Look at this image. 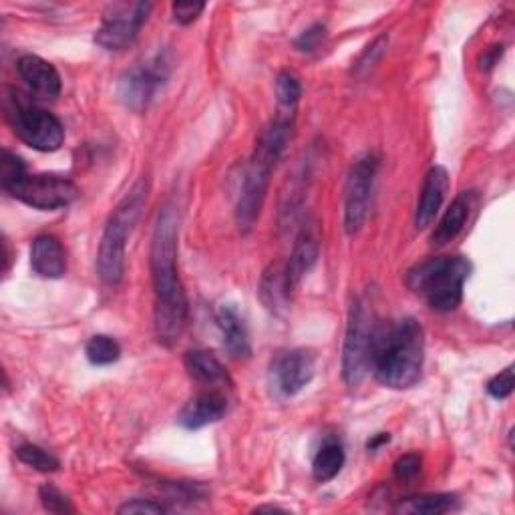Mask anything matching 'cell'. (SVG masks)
Returning a JSON list of instances; mask_svg holds the SVG:
<instances>
[{
    "instance_id": "6da1fadb",
    "label": "cell",
    "mask_w": 515,
    "mask_h": 515,
    "mask_svg": "<svg viewBox=\"0 0 515 515\" xmlns=\"http://www.w3.org/2000/svg\"><path fill=\"white\" fill-rule=\"evenodd\" d=\"M178 210L165 204L157 214L151 236V282L155 294L153 328L159 345L171 349L188 322V296L178 272Z\"/></svg>"
},
{
    "instance_id": "7a4b0ae2",
    "label": "cell",
    "mask_w": 515,
    "mask_h": 515,
    "mask_svg": "<svg viewBox=\"0 0 515 515\" xmlns=\"http://www.w3.org/2000/svg\"><path fill=\"white\" fill-rule=\"evenodd\" d=\"M425 361V334L417 318L405 316L377 326L369 371L389 389H411L419 383Z\"/></svg>"
},
{
    "instance_id": "3957f363",
    "label": "cell",
    "mask_w": 515,
    "mask_h": 515,
    "mask_svg": "<svg viewBox=\"0 0 515 515\" xmlns=\"http://www.w3.org/2000/svg\"><path fill=\"white\" fill-rule=\"evenodd\" d=\"M292 133H294L292 115H280L258 137L254 155L246 167V174L240 188V198L236 204V222L244 234L254 228L262 212L268 186H270V176L278 159L282 157L286 145L290 143Z\"/></svg>"
},
{
    "instance_id": "277c9868",
    "label": "cell",
    "mask_w": 515,
    "mask_h": 515,
    "mask_svg": "<svg viewBox=\"0 0 515 515\" xmlns=\"http://www.w3.org/2000/svg\"><path fill=\"white\" fill-rule=\"evenodd\" d=\"M471 262L463 256L429 258L407 274V286L433 310L451 312L463 300V286L471 276Z\"/></svg>"
},
{
    "instance_id": "5b68a950",
    "label": "cell",
    "mask_w": 515,
    "mask_h": 515,
    "mask_svg": "<svg viewBox=\"0 0 515 515\" xmlns=\"http://www.w3.org/2000/svg\"><path fill=\"white\" fill-rule=\"evenodd\" d=\"M145 202H147V182L139 180L117 204V208L109 216V222L103 230L99 252H97V272L103 284L111 288L119 286L123 280L127 240L141 216Z\"/></svg>"
},
{
    "instance_id": "8992f818",
    "label": "cell",
    "mask_w": 515,
    "mask_h": 515,
    "mask_svg": "<svg viewBox=\"0 0 515 515\" xmlns=\"http://www.w3.org/2000/svg\"><path fill=\"white\" fill-rule=\"evenodd\" d=\"M7 117L15 133L33 149L53 153L65 141L63 123L43 107L29 101L23 93L11 91L7 101Z\"/></svg>"
},
{
    "instance_id": "52a82bcc",
    "label": "cell",
    "mask_w": 515,
    "mask_h": 515,
    "mask_svg": "<svg viewBox=\"0 0 515 515\" xmlns=\"http://www.w3.org/2000/svg\"><path fill=\"white\" fill-rule=\"evenodd\" d=\"M375 316L367 298H357L349 312V324L342 345V379L349 387H359L369 373L371 347L375 336Z\"/></svg>"
},
{
    "instance_id": "ba28073f",
    "label": "cell",
    "mask_w": 515,
    "mask_h": 515,
    "mask_svg": "<svg viewBox=\"0 0 515 515\" xmlns=\"http://www.w3.org/2000/svg\"><path fill=\"white\" fill-rule=\"evenodd\" d=\"M3 190L35 210H61L79 198V190L71 180L53 174L31 176L27 171Z\"/></svg>"
},
{
    "instance_id": "9c48e42d",
    "label": "cell",
    "mask_w": 515,
    "mask_h": 515,
    "mask_svg": "<svg viewBox=\"0 0 515 515\" xmlns=\"http://www.w3.org/2000/svg\"><path fill=\"white\" fill-rule=\"evenodd\" d=\"M169 73L171 63L165 53H157L149 61L135 65L119 79V101L135 113L147 111L157 93L161 91V87L165 85V81L169 79Z\"/></svg>"
},
{
    "instance_id": "30bf717a",
    "label": "cell",
    "mask_w": 515,
    "mask_h": 515,
    "mask_svg": "<svg viewBox=\"0 0 515 515\" xmlns=\"http://www.w3.org/2000/svg\"><path fill=\"white\" fill-rule=\"evenodd\" d=\"M381 159L375 153H365L353 163L345 188V230L349 236L357 234L369 214L373 184Z\"/></svg>"
},
{
    "instance_id": "8fae6325",
    "label": "cell",
    "mask_w": 515,
    "mask_h": 515,
    "mask_svg": "<svg viewBox=\"0 0 515 515\" xmlns=\"http://www.w3.org/2000/svg\"><path fill=\"white\" fill-rule=\"evenodd\" d=\"M153 5L151 3H117L103 15L95 33V43L105 51H123L137 39Z\"/></svg>"
},
{
    "instance_id": "7c38bea8",
    "label": "cell",
    "mask_w": 515,
    "mask_h": 515,
    "mask_svg": "<svg viewBox=\"0 0 515 515\" xmlns=\"http://www.w3.org/2000/svg\"><path fill=\"white\" fill-rule=\"evenodd\" d=\"M314 355L306 349H288L274 355L268 371L272 389L284 397H296L314 379Z\"/></svg>"
},
{
    "instance_id": "4fadbf2b",
    "label": "cell",
    "mask_w": 515,
    "mask_h": 515,
    "mask_svg": "<svg viewBox=\"0 0 515 515\" xmlns=\"http://www.w3.org/2000/svg\"><path fill=\"white\" fill-rule=\"evenodd\" d=\"M449 190V174L443 165H433L423 182L421 198L415 210V228L425 230L437 218Z\"/></svg>"
},
{
    "instance_id": "5bb4252c",
    "label": "cell",
    "mask_w": 515,
    "mask_h": 515,
    "mask_svg": "<svg viewBox=\"0 0 515 515\" xmlns=\"http://www.w3.org/2000/svg\"><path fill=\"white\" fill-rule=\"evenodd\" d=\"M17 69L21 79L37 97L57 99L61 95V89H63L61 75L49 61L37 55H23L17 63Z\"/></svg>"
},
{
    "instance_id": "9a60e30c",
    "label": "cell",
    "mask_w": 515,
    "mask_h": 515,
    "mask_svg": "<svg viewBox=\"0 0 515 515\" xmlns=\"http://www.w3.org/2000/svg\"><path fill=\"white\" fill-rule=\"evenodd\" d=\"M228 411V401L218 391H204L190 399L182 409L178 423L188 431H198L218 423Z\"/></svg>"
},
{
    "instance_id": "2e32d148",
    "label": "cell",
    "mask_w": 515,
    "mask_h": 515,
    "mask_svg": "<svg viewBox=\"0 0 515 515\" xmlns=\"http://www.w3.org/2000/svg\"><path fill=\"white\" fill-rule=\"evenodd\" d=\"M218 328L222 332L224 347L234 359H248L252 355V345H250V332L244 316L236 308V304H224L220 306L216 314Z\"/></svg>"
},
{
    "instance_id": "e0dca14e",
    "label": "cell",
    "mask_w": 515,
    "mask_h": 515,
    "mask_svg": "<svg viewBox=\"0 0 515 515\" xmlns=\"http://www.w3.org/2000/svg\"><path fill=\"white\" fill-rule=\"evenodd\" d=\"M31 266L41 278L57 280L67 272V254L61 242L51 234H41L31 246Z\"/></svg>"
},
{
    "instance_id": "ac0fdd59",
    "label": "cell",
    "mask_w": 515,
    "mask_h": 515,
    "mask_svg": "<svg viewBox=\"0 0 515 515\" xmlns=\"http://www.w3.org/2000/svg\"><path fill=\"white\" fill-rule=\"evenodd\" d=\"M318 238L310 228H302L300 234L296 236L290 260L284 264L286 276L292 288L300 284V280L312 270V266L318 260Z\"/></svg>"
},
{
    "instance_id": "d6986e66",
    "label": "cell",
    "mask_w": 515,
    "mask_h": 515,
    "mask_svg": "<svg viewBox=\"0 0 515 515\" xmlns=\"http://www.w3.org/2000/svg\"><path fill=\"white\" fill-rule=\"evenodd\" d=\"M292 286L286 276V268L280 264H272L260 282V300L262 304L276 316L284 314L290 306V294Z\"/></svg>"
},
{
    "instance_id": "ffe728a7",
    "label": "cell",
    "mask_w": 515,
    "mask_h": 515,
    "mask_svg": "<svg viewBox=\"0 0 515 515\" xmlns=\"http://www.w3.org/2000/svg\"><path fill=\"white\" fill-rule=\"evenodd\" d=\"M469 212H471V194H459L449 210L443 214V218L439 220L433 236H431V242L433 246L437 248H443L447 246L449 242H453L465 228L467 224V218H469Z\"/></svg>"
},
{
    "instance_id": "44dd1931",
    "label": "cell",
    "mask_w": 515,
    "mask_h": 515,
    "mask_svg": "<svg viewBox=\"0 0 515 515\" xmlns=\"http://www.w3.org/2000/svg\"><path fill=\"white\" fill-rule=\"evenodd\" d=\"M184 365L188 375L200 385L218 387L232 383L226 367L208 351H190L184 359Z\"/></svg>"
},
{
    "instance_id": "7402d4cb",
    "label": "cell",
    "mask_w": 515,
    "mask_h": 515,
    "mask_svg": "<svg viewBox=\"0 0 515 515\" xmlns=\"http://www.w3.org/2000/svg\"><path fill=\"white\" fill-rule=\"evenodd\" d=\"M345 461H347V453H345V447H342L340 439H336V437L326 439L312 459L314 481L326 483V481L334 479L342 471V467H345Z\"/></svg>"
},
{
    "instance_id": "603a6c76",
    "label": "cell",
    "mask_w": 515,
    "mask_h": 515,
    "mask_svg": "<svg viewBox=\"0 0 515 515\" xmlns=\"http://www.w3.org/2000/svg\"><path fill=\"white\" fill-rule=\"evenodd\" d=\"M459 507V497L453 493H421L407 499H401L397 513L411 515H441Z\"/></svg>"
},
{
    "instance_id": "cb8c5ba5",
    "label": "cell",
    "mask_w": 515,
    "mask_h": 515,
    "mask_svg": "<svg viewBox=\"0 0 515 515\" xmlns=\"http://www.w3.org/2000/svg\"><path fill=\"white\" fill-rule=\"evenodd\" d=\"M87 361L95 367H107L119 361L121 357V347L119 342L107 334H95L89 338L85 347Z\"/></svg>"
},
{
    "instance_id": "d4e9b609",
    "label": "cell",
    "mask_w": 515,
    "mask_h": 515,
    "mask_svg": "<svg viewBox=\"0 0 515 515\" xmlns=\"http://www.w3.org/2000/svg\"><path fill=\"white\" fill-rule=\"evenodd\" d=\"M17 457L25 465H29V467H33V469H37L41 473H53V471H57L61 467V461L53 453H49L43 447L33 445V443L19 445L17 447Z\"/></svg>"
},
{
    "instance_id": "484cf974",
    "label": "cell",
    "mask_w": 515,
    "mask_h": 515,
    "mask_svg": "<svg viewBox=\"0 0 515 515\" xmlns=\"http://www.w3.org/2000/svg\"><path fill=\"white\" fill-rule=\"evenodd\" d=\"M276 97H278V105L292 111L300 97H302V85H300V79L294 75V73H280L278 79H276Z\"/></svg>"
},
{
    "instance_id": "4316f807",
    "label": "cell",
    "mask_w": 515,
    "mask_h": 515,
    "mask_svg": "<svg viewBox=\"0 0 515 515\" xmlns=\"http://www.w3.org/2000/svg\"><path fill=\"white\" fill-rule=\"evenodd\" d=\"M39 499H41L43 507L51 513H73L75 511L71 499L59 487H55L51 483H45L39 489Z\"/></svg>"
},
{
    "instance_id": "83f0119b",
    "label": "cell",
    "mask_w": 515,
    "mask_h": 515,
    "mask_svg": "<svg viewBox=\"0 0 515 515\" xmlns=\"http://www.w3.org/2000/svg\"><path fill=\"white\" fill-rule=\"evenodd\" d=\"M167 511H169V507L165 503L155 501V499H147V497L127 499L117 509L119 515H161V513H167Z\"/></svg>"
},
{
    "instance_id": "f1b7e54d",
    "label": "cell",
    "mask_w": 515,
    "mask_h": 515,
    "mask_svg": "<svg viewBox=\"0 0 515 515\" xmlns=\"http://www.w3.org/2000/svg\"><path fill=\"white\" fill-rule=\"evenodd\" d=\"M27 167L21 157L11 153L9 149H3V157H0V186H7L13 180H17L21 174H25Z\"/></svg>"
},
{
    "instance_id": "f546056e",
    "label": "cell",
    "mask_w": 515,
    "mask_h": 515,
    "mask_svg": "<svg viewBox=\"0 0 515 515\" xmlns=\"http://www.w3.org/2000/svg\"><path fill=\"white\" fill-rule=\"evenodd\" d=\"M204 9H206V3H198V0H182V3L171 5V15H174V21L178 25L188 27L194 21H198Z\"/></svg>"
},
{
    "instance_id": "4dcf8cb0",
    "label": "cell",
    "mask_w": 515,
    "mask_h": 515,
    "mask_svg": "<svg viewBox=\"0 0 515 515\" xmlns=\"http://www.w3.org/2000/svg\"><path fill=\"white\" fill-rule=\"evenodd\" d=\"M487 393L495 401H505L513 393V365L503 369L487 383Z\"/></svg>"
},
{
    "instance_id": "1f68e13d",
    "label": "cell",
    "mask_w": 515,
    "mask_h": 515,
    "mask_svg": "<svg viewBox=\"0 0 515 515\" xmlns=\"http://www.w3.org/2000/svg\"><path fill=\"white\" fill-rule=\"evenodd\" d=\"M324 37H326V25L314 23L312 27H308L306 31H302L298 35V39L294 41V47L300 53H312L318 49V45L324 41Z\"/></svg>"
},
{
    "instance_id": "d6a6232c",
    "label": "cell",
    "mask_w": 515,
    "mask_h": 515,
    "mask_svg": "<svg viewBox=\"0 0 515 515\" xmlns=\"http://www.w3.org/2000/svg\"><path fill=\"white\" fill-rule=\"evenodd\" d=\"M421 465H423V459L419 453H407V455L399 457L393 465L395 479H399V481L415 479L421 473Z\"/></svg>"
},
{
    "instance_id": "836d02e7",
    "label": "cell",
    "mask_w": 515,
    "mask_h": 515,
    "mask_svg": "<svg viewBox=\"0 0 515 515\" xmlns=\"http://www.w3.org/2000/svg\"><path fill=\"white\" fill-rule=\"evenodd\" d=\"M387 43H389V37L383 35V37H379L373 45H369L367 51L363 53V57L359 59V63L355 65V71H357V73H363V71H367L369 67H373V65L381 59V55L385 53Z\"/></svg>"
},
{
    "instance_id": "e575fe53",
    "label": "cell",
    "mask_w": 515,
    "mask_h": 515,
    "mask_svg": "<svg viewBox=\"0 0 515 515\" xmlns=\"http://www.w3.org/2000/svg\"><path fill=\"white\" fill-rule=\"evenodd\" d=\"M501 55H503V45H495V47L487 49V51L481 55V69H483V71H491V69L499 63Z\"/></svg>"
},
{
    "instance_id": "d590c367",
    "label": "cell",
    "mask_w": 515,
    "mask_h": 515,
    "mask_svg": "<svg viewBox=\"0 0 515 515\" xmlns=\"http://www.w3.org/2000/svg\"><path fill=\"white\" fill-rule=\"evenodd\" d=\"M391 441V435L389 433H379V435H375L369 443H367V449L369 451H377V449H381L383 445H387Z\"/></svg>"
}]
</instances>
